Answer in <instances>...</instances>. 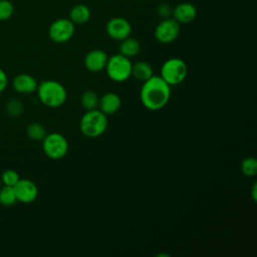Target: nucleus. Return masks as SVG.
I'll list each match as a JSON object with an SVG mask.
<instances>
[{
	"label": "nucleus",
	"mask_w": 257,
	"mask_h": 257,
	"mask_svg": "<svg viewBox=\"0 0 257 257\" xmlns=\"http://www.w3.org/2000/svg\"><path fill=\"white\" fill-rule=\"evenodd\" d=\"M170 97L171 86L160 75H153L143 82L140 99L147 109H162L168 104Z\"/></svg>",
	"instance_id": "f257e3e1"
},
{
	"label": "nucleus",
	"mask_w": 257,
	"mask_h": 257,
	"mask_svg": "<svg viewBox=\"0 0 257 257\" xmlns=\"http://www.w3.org/2000/svg\"><path fill=\"white\" fill-rule=\"evenodd\" d=\"M36 91L39 100L47 107H60L67 99L66 88L56 80L48 79L41 81Z\"/></svg>",
	"instance_id": "f03ea898"
},
{
	"label": "nucleus",
	"mask_w": 257,
	"mask_h": 257,
	"mask_svg": "<svg viewBox=\"0 0 257 257\" xmlns=\"http://www.w3.org/2000/svg\"><path fill=\"white\" fill-rule=\"evenodd\" d=\"M107 128V115L99 109L86 110L79 120L81 134L89 139L100 137Z\"/></svg>",
	"instance_id": "7ed1b4c3"
},
{
	"label": "nucleus",
	"mask_w": 257,
	"mask_h": 257,
	"mask_svg": "<svg viewBox=\"0 0 257 257\" xmlns=\"http://www.w3.org/2000/svg\"><path fill=\"white\" fill-rule=\"evenodd\" d=\"M188 74V67L186 62L178 57L167 59L162 67L160 76L170 85H178L182 83Z\"/></svg>",
	"instance_id": "20e7f679"
},
{
	"label": "nucleus",
	"mask_w": 257,
	"mask_h": 257,
	"mask_svg": "<svg viewBox=\"0 0 257 257\" xmlns=\"http://www.w3.org/2000/svg\"><path fill=\"white\" fill-rule=\"evenodd\" d=\"M132 65L128 57L118 53L108 57L104 69L111 80L123 82L132 76Z\"/></svg>",
	"instance_id": "39448f33"
},
{
	"label": "nucleus",
	"mask_w": 257,
	"mask_h": 257,
	"mask_svg": "<svg viewBox=\"0 0 257 257\" xmlns=\"http://www.w3.org/2000/svg\"><path fill=\"white\" fill-rule=\"evenodd\" d=\"M68 142L66 138L59 133L46 134L42 140V150L51 160H60L68 152Z\"/></svg>",
	"instance_id": "423d86ee"
},
{
	"label": "nucleus",
	"mask_w": 257,
	"mask_h": 257,
	"mask_svg": "<svg viewBox=\"0 0 257 257\" xmlns=\"http://www.w3.org/2000/svg\"><path fill=\"white\" fill-rule=\"evenodd\" d=\"M74 30V24L70 19L60 18L52 22L48 34L52 41L56 43H64L72 38Z\"/></svg>",
	"instance_id": "0eeeda50"
},
{
	"label": "nucleus",
	"mask_w": 257,
	"mask_h": 257,
	"mask_svg": "<svg viewBox=\"0 0 257 257\" xmlns=\"http://www.w3.org/2000/svg\"><path fill=\"white\" fill-rule=\"evenodd\" d=\"M180 34V23L172 18H165L155 29L156 39L164 44L175 41Z\"/></svg>",
	"instance_id": "6e6552de"
},
{
	"label": "nucleus",
	"mask_w": 257,
	"mask_h": 257,
	"mask_svg": "<svg viewBox=\"0 0 257 257\" xmlns=\"http://www.w3.org/2000/svg\"><path fill=\"white\" fill-rule=\"evenodd\" d=\"M17 201L29 204L36 200L38 196V188L34 182L28 179H19V181L13 186Z\"/></svg>",
	"instance_id": "1a4fd4ad"
},
{
	"label": "nucleus",
	"mask_w": 257,
	"mask_h": 257,
	"mask_svg": "<svg viewBox=\"0 0 257 257\" xmlns=\"http://www.w3.org/2000/svg\"><path fill=\"white\" fill-rule=\"evenodd\" d=\"M132 26L130 22L121 17H113L106 23V33L114 40H122L131 35Z\"/></svg>",
	"instance_id": "9d476101"
},
{
	"label": "nucleus",
	"mask_w": 257,
	"mask_h": 257,
	"mask_svg": "<svg viewBox=\"0 0 257 257\" xmlns=\"http://www.w3.org/2000/svg\"><path fill=\"white\" fill-rule=\"evenodd\" d=\"M108 56L101 49H93L87 52L83 59V64L88 71L98 72L105 68Z\"/></svg>",
	"instance_id": "9b49d317"
},
{
	"label": "nucleus",
	"mask_w": 257,
	"mask_h": 257,
	"mask_svg": "<svg viewBox=\"0 0 257 257\" xmlns=\"http://www.w3.org/2000/svg\"><path fill=\"white\" fill-rule=\"evenodd\" d=\"M121 106V99L115 92H106L98 99V109L105 115L114 114Z\"/></svg>",
	"instance_id": "f8f14e48"
},
{
	"label": "nucleus",
	"mask_w": 257,
	"mask_h": 257,
	"mask_svg": "<svg viewBox=\"0 0 257 257\" xmlns=\"http://www.w3.org/2000/svg\"><path fill=\"white\" fill-rule=\"evenodd\" d=\"M38 83L36 79L27 73H21L14 77L13 79V87L19 93H32L36 91Z\"/></svg>",
	"instance_id": "ddd939ff"
},
{
	"label": "nucleus",
	"mask_w": 257,
	"mask_h": 257,
	"mask_svg": "<svg viewBox=\"0 0 257 257\" xmlns=\"http://www.w3.org/2000/svg\"><path fill=\"white\" fill-rule=\"evenodd\" d=\"M174 19L179 23H190L192 22L197 15V10L195 6L191 3H180L174 10Z\"/></svg>",
	"instance_id": "4468645a"
},
{
	"label": "nucleus",
	"mask_w": 257,
	"mask_h": 257,
	"mask_svg": "<svg viewBox=\"0 0 257 257\" xmlns=\"http://www.w3.org/2000/svg\"><path fill=\"white\" fill-rule=\"evenodd\" d=\"M154 75V70L147 61H138L132 65V76L144 82Z\"/></svg>",
	"instance_id": "2eb2a0df"
},
{
	"label": "nucleus",
	"mask_w": 257,
	"mask_h": 257,
	"mask_svg": "<svg viewBox=\"0 0 257 257\" xmlns=\"http://www.w3.org/2000/svg\"><path fill=\"white\" fill-rule=\"evenodd\" d=\"M69 19L73 24H83L90 19V10L83 4L75 5L69 12Z\"/></svg>",
	"instance_id": "dca6fc26"
},
{
	"label": "nucleus",
	"mask_w": 257,
	"mask_h": 257,
	"mask_svg": "<svg viewBox=\"0 0 257 257\" xmlns=\"http://www.w3.org/2000/svg\"><path fill=\"white\" fill-rule=\"evenodd\" d=\"M118 49H119V53L121 55L131 58V57L136 56L140 52L141 44L137 39L128 36L121 40Z\"/></svg>",
	"instance_id": "f3484780"
},
{
	"label": "nucleus",
	"mask_w": 257,
	"mask_h": 257,
	"mask_svg": "<svg viewBox=\"0 0 257 257\" xmlns=\"http://www.w3.org/2000/svg\"><path fill=\"white\" fill-rule=\"evenodd\" d=\"M98 95L93 90H86L80 96V103L85 110L95 109L98 106Z\"/></svg>",
	"instance_id": "a211bd4d"
},
{
	"label": "nucleus",
	"mask_w": 257,
	"mask_h": 257,
	"mask_svg": "<svg viewBox=\"0 0 257 257\" xmlns=\"http://www.w3.org/2000/svg\"><path fill=\"white\" fill-rule=\"evenodd\" d=\"M17 199L13 187L3 186L0 188V204L3 206H12L16 203Z\"/></svg>",
	"instance_id": "6ab92c4d"
},
{
	"label": "nucleus",
	"mask_w": 257,
	"mask_h": 257,
	"mask_svg": "<svg viewBox=\"0 0 257 257\" xmlns=\"http://www.w3.org/2000/svg\"><path fill=\"white\" fill-rule=\"evenodd\" d=\"M26 133L29 139L33 141H42L46 136L45 127L38 122H32L28 124L26 128Z\"/></svg>",
	"instance_id": "aec40b11"
},
{
	"label": "nucleus",
	"mask_w": 257,
	"mask_h": 257,
	"mask_svg": "<svg viewBox=\"0 0 257 257\" xmlns=\"http://www.w3.org/2000/svg\"><path fill=\"white\" fill-rule=\"evenodd\" d=\"M240 168L244 176L254 177L257 174V161L254 157H247L241 162Z\"/></svg>",
	"instance_id": "412c9836"
},
{
	"label": "nucleus",
	"mask_w": 257,
	"mask_h": 257,
	"mask_svg": "<svg viewBox=\"0 0 257 257\" xmlns=\"http://www.w3.org/2000/svg\"><path fill=\"white\" fill-rule=\"evenodd\" d=\"M23 110H24V105L22 101H20L19 99L13 98L7 102L6 111L10 116L17 117L23 113Z\"/></svg>",
	"instance_id": "4be33fe9"
},
{
	"label": "nucleus",
	"mask_w": 257,
	"mask_h": 257,
	"mask_svg": "<svg viewBox=\"0 0 257 257\" xmlns=\"http://www.w3.org/2000/svg\"><path fill=\"white\" fill-rule=\"evenodd\" d=\"M14 13V6L9 0H0V21L8 20Z\"/></svg>",
	"instance_id": "5701e85b"
},
{
	"label": "nucleus",
	"mask_w": 257,
	"mask_h": 257,
	"mask_svg": "<svg viewBox=\"0 0 257 257\" xmlns=\"http://www.w3.org/2000/svg\"><path fill=\"white\" fill-rule=\"evenodd\" d=\"M19 175L16 171L14 170H6L2 173L1 175V182L5 185V186H10L13 187L18 181H19Z\"/></svg>",
	"instance_id": "b1692460"
},
{
	"label": "nucleus",
	"mask_w": 257,
	"mask_h": 257,
	"mask_svg": "<svg viewBox=\"0 0 257 257\" xmlns=\"http://www.w3.org/2000/svg\"><path fill=\"white\" fill-rule=\"evenodd\" d=\"M158 13L160 16L164 17V18H168L169 15L172 13V9H171V6L167 3H163V4H160L159 7H158Z\"/></svg>",
	"instance_id": "393cba45"
},
{
	"label": "nucleus",
	"mask_w": 257,
	"mask_h": 257,
	"mask_svg": "<svg viewBox=\"0 0 257 257\" xmlns=\"http://www.w3.org/2000/svg\"><path fill=\"white\" fill-rule=\"evenodd\" d=\"M8 84V77L3 69L0 68V92H2Z\"/></svg>",
	"instance_id": "a878e982"
},
{
	"label": "nucleus",
	"mask_w": 257,
	"mask_h": 257,
	"mask_svg": "<svg viewBox=\"0 0 257 257\" xmlns=\"http://www.w3.org/2000/svg\"><path fill=\"white\" fill-rule=\"evenodd\" d=\"M251 196H252L253 202H256L257 200V184L256 183L253 184V187L251 189Z\"/></svg>",
	"instance_id": "bb28decb"
},
{
	"label": "nucleus",
	"mask_w": 257,
	"mask_h": 257,
	"mask_svg": "<svg viewBox=\"0 0 257 257\" xmlns=\"http://www.w3.org/2000/svg\"><path fill=\"white\" fill-rule=\"evenodd\" d=\"M0 184H1V181H0Z\"/></svg>",
	"instance_id": "cd10ccee"
}]
</instances>
